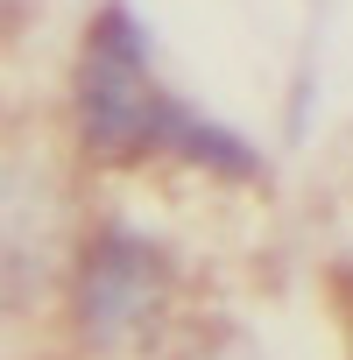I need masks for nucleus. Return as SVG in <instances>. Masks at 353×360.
Returning <instances> with one entry per match:
<instances>
[{
    "label": "nucleus",
    "instance_id": "7ed1b4c3",
    "mask_svg": "<svg viewBox=\"0 0 353 360\" xmlns=\"http://www.w3.org/2000/svg\"><path fill=\"white\" fill-rule=\"evenodd\" d=\"M148 360H283V353L240 311H184V325H176Z\"/></svg>",
    "mask_w": 353,
    "mask_h": 360
},
{
    "label": "nucleus",
    "instance_id": "f257e3e1",
    "mask_svg": "<svg viewBox=\"0 0 353 360\" xmlns=\"http://www.w3.org/2000/svg\"><path fill=\"white\" fill-rule=\"evenodd\" d=\"M184 262L141 219H92L71 255V325L92 353H155L184 325Z\"/></svg>",
    "mask_w": 353,
    "mask_h": 360
},
{
    "label": "nucleus",
    "instance_id": "f03ea898",
    "mask_svg": "<svg viewBox=\"0 0 353 360\" xmlns=\"http://www.w3.org/2000/svg\"><path fill=\"white\" fill-rule=\"evenodd\" d=\"M169 85L155 71L148 22L127 0H99V15L78 36V71H71V134L78 155L99 169H141L155 162V134L169 113Z\"/></svg>",
    "mask_w": 353,
    "mask_h": 360
}]
</instances>
